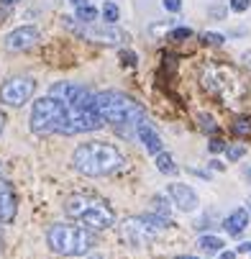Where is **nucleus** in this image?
Here are the masks:
<instances>
[{
	"label": "nucleus",
	"mask_w": 251,
	"mask_h": 259,
	"mask_svg": "<svg viewBox=\"0 0 251 259\" xmlns=\"http://www.w3.org/2000/svg\"><path fill=\"white\" fill-rule=\"evenodd\" d=\"M92 108L95 113L105 121V123H113L121 134L131 136V128L146 118L143 113L141 103H136L131 95L121 93V90H105V93H95V100H92Z\"/></svg>",
	"instance_id": "f257e3e1"
},
{
	"label": "nucleus",
	"mask_w": 251,
	"mask_h": 259,
	"mask_svg": "<svg viewBox=\"0 0 251 259\" xmlns=\"http://www.w3.org/2000/svg\"><path fill=\"white\" fill-rule=\"evenodd\" d=\"M72 167L85 177H105L126 167V157L118 146L105 141H85L72 154Z\"/></svg>",
	"instance_id": "f03ea898"
},
{
	"label": "nucleus",
	"mask_w": 251,
	"mask_h": 259,
	"mask_svg": "<svg viewBox=\"0 0 251 259\" xmlns=\"http://www.w3.org/2000/svg\"><path fill=\"white\" fill-rule=\"evenodd\" d=\"M64 213L95 231H105V229L116 226V213L111 210V205L95 195H85V193L69 195L64 200Z\"/></svg>",
	"instance_id": "7ed1b4c3"
},
{
	"label": "nucleus",
	"mask_w": 251,
	"mask_h": 259,
	"mask_svg": "<svg viewBox=\"0 0 251 259\" xmlns=\"http://www.w3.org/2000/svg\"><path fill=\"white\" fill-rule=\"evenodd\" d=\"M46 244L59 256H85L97 244V239L90 229L72 224H54L46 231Z\"/></svg>",
	"instance_id": "20e7f679"
},
{
	"label": "nucleus",
	"mask_w": 251,
	"mask_h": 259,
	"mask_svg": "<svg viewBox=\"0 0 251 259\" xmlns=\"http://www.w3.org/2000/svg\"><path fill=\"white\" fill-rule=\"evenodd\" d=\"M167 221L157 218V215H131L123 221V226H121V236L123 241L131 246V249H143V246H149L152 241H157L164 231H167Z\"/></svg>",
	"instance_id": "39448f33"
},
{
	"label": "nucleus",
	"mask_w": 251,
	"mask_h": 259,
	"mask_svg": "<svg viewBox=\"0 0 251 259\" xmlns=\"http://www.w3.org/2000/svg\"><path fill=\"white\" fill-rule=\"evenodd\" d=\"M64 110H67V103L59 100V98H52V95H44L33 103L31 108V131L33 134H54L62 116H64Z\"/></svg>",
	"instance_id": "423d86ee"
},
{
	"label": "nucleus",
	"mask_w": 251,
	"mask_h": 259,
	"mask_svg": "<svg viewBox=\"0 0 251 259\" xmlns=\"http://www.w3.org/2000/svg\"><path fill=\"white\" fill-rule=\"evenodd\" d=\"M64 23L69 28H75L80 36L90 41H97V44H123L126 41V33L121 28H116V23H105V26H95V23H82L80 28L72 23V18H64Z\"/></svg>",
	"instance_id": "0eeeda50"
},
{
	"label": "nucleus",
	"mask_w": 251,
	"mask_h": 259,
	"mask_svg": "<svg viewBox=\"0 0 251 259\" xmlns=\"http://www.w3.org/2000/svg\"><path fill=\"white\" fill-rule=\"evenodd\" d=\"M33 90H36L33 77H11L0 88V103H6L11 108H21L23 103L33 98Z\"/></svg>",
	"instance_id": "6e6552de"
},
{
	"label": "nucleus",
	"mask_w": 251,
	"mask_h": 259,
	"mask_svg": "<svg viewBox=\"0 0 251 259\" xmlns=\"http://www.w3.org/2000/svg\"><path fill=\"white\" fill-rule=\"evenodd\" d=\"M167 195L172 198V203H174L179 210H185V213H192V210H197V205H200L197 193L190 188V185H185V182H172V185H167Z\"/></svg>",
	"instance_id": "1a4fd4ad"
},
{
	"label": "nucleus",
	"mask_w": 251,
	"mask_h": 259,
	"mask_svg": "<svg viewBox=\"0 0 251 259\" xmlns=\"http://www.w3.org/2000/svg\"><path fill=\"white\" fill-rule=\"evenodd\" d=\"M39 39H41V33L36 26H21V28H13L6 36V49L8 52H26V49L36 47Z\"/></svg>",
	"instance_id": "9d476101"
},
{
	"label": "nucleus",
	"mask_w": 251,
	"mask_h": 259,
	"mask_svg": "<svg viewBox=\"0 0 251 259\" xmlns=\"http://www.w3.org/2000/svg\"><path fill=\"white\" fill-rule=\"evenodd\" d=\"M18 213V198L8 180H0V224H11Z\"/></svg>",
	"instance_id": "9b49d317"
},
{
	"label": "nucleus",
	"mask_w": 251,
	"mask_h": 259,
	"mask_svg": "<svg viewBox=\"0 0 251 259\" xmlns=\"http://www.w3.org/2000/svg\"><path fill=\"white\" fill-rule=\"evenodd\" d=\"M136 136L141 139V144H143V149H146V154H159V152H164V141H162V136L157 134V128L146 121V118H141L138 123H136Z\"/></svg>",
	"instance_id": "f8f14e48"
},
{
	"label": "nucleus",
	"mask_w": 251,
	"mask_h": 259,
	"mask_svg": "<svg viewBox=\"0 0 251 259\" xmlns=\"http://www.w3.org/2000/svg\"><path fill=\"white\" fill-rule=\"evenodd\" d=\"M246 226H248V210H246V208H236V210L223 221V229L228 231V236H238Z\"/></svg>",
	"instance_id": "ddd939ff"
},
{
	"label": "nucleus",
	"mask_w": 251,
	"mask_h": 259,
	"mask_svg": "<svg viewBox=\"0 0 251 259\" xmlns=\"http://www.w3.org/2000/svg\"><path fill=\"white\" fill-rule=\"evenodd\" d=\"M152 215L162 218V221H172V203L167 200V195H154L152 198Z\"/></svg>",
	"instance_id": "4468645a"
},
{
	"label": "nucleus",
	"mask_w": 251,
	"mask_h": 259,
	"mask_svg": "<svg viewBox=\"0 0 251 259\" xmlns=\"http://www.w3.org/2000/svg\"><path fill=\"white\" fill-rule=\"evenodd\" d=\"M226 244L221 236H200L197 239V249L200 251H208V254H215V251H221Z\"/></svg>",
	"instance_id": "2eb2a0df"
},
{
	"label": "nucleus",
	"mask_w": 251,
	"mask_h": 259,
	"mask_svg": "<svg viewBox=\"0 0 251 259\" xmlns=\"http://www.w3.org/2000/svg\"><path fill=\"white\" fill-rule=\"evenodd\" d=\"M75 21H80V23H95V21H97V8H92L90 3H82V6H77Z\"/></svg>",
	"instance_id": "dca6fc26"
},
{
	"label": "nucleus",
	"mask_w": 251,
	"mask_h": 259,
	"mask_svg": "<svg viewBox=\"0 0 251 259\" xmlns=\"http://www.w3.org/2000/svg\"><path fill=\"white\" fill-rule=\"evenodd\" d=\"M157 169L162 172V175H177V164H174V159H172V154H164V152H159L157 154Z\"/></svg>",
	"instance_id": "f3484780"
},
{
	"label": "nucleus",
	"mask_w": 251,
	"mask_h": 259,
	"mask_svg": "<svg viewBox=\"0 0 251 259\" xmlns=\"http://www.w3.org/2000/svg\"><path fill=\"white\" fill-rule=\"evenodd\" d=\"M231 134H233V136H238V139L251 136V118H246V116L236 118V121L231 123Z\"/></svg>",
	"instance_id": "a211bd4d"
},
{
	"label": "nucleus",
	"mask_w": 251,
	"mask_h": 259,
	"mask_svg": "<svg viewBox=\"0 0 251 259\" xmlns=\"http://www.w3.org/2000/svg\"><path fill=\"white\" fill-rule=\"evenodd\" d=\"M100 13H103V21H105V23H116V21H118V16H121V11H118V6H116V3H105Z\"/></svg>",
	"instance_id": "6ab92c4d"
},
{
	"label": "nucleus",
	"mask_w": 251,
	"mask_h": 259,
	"mask_svg": "<svg viewBox=\"0 0 251 259\" xmlns=\"http://www.w3.org/2000/svg\"><path fill=\"white\" fill-rule=\"evenodd\" d=\"M226 157H228V162H238L243 154H246V146H241V144H236V146H226Z\"/></svg>",
	"instance_id": "aec40b11"
},
{
	"label": "nucleus",
	"mask_w": 251,
	"mask_h": 259,
	"mask_svg": "<svg viewBox=\"0 0 251 259\" xmlns=\"http://www.w3.org/2000/svg\"><path fill=\"white\" fill-rule=\"evenodd\" d=\"M197 121H200L203 131H208V134H218V126H215L213 116H208V113H200V116H197Z\"/></svg>",
	"instance_id": "412c9836"
},
{
	"label": "nucleus",
	"mask_w": 251,
	"mask_h": 259,
	"mask_svg": "<svg viewBox=\"0 0 251 259\" xmlns=\"http://www.w3.org/2000/svg\"><path fill=\"white\" fill-rule=\"evenodd\" d=\"M203 41H205V44H213V47H221V44L226 41V36H223V33H215V31H205V33H203Z\"/></svg>",
	"instance_id": "4be33fe9"
},
{
	"label": "nucleus",
	"mask_w": 251,
	"mask_h": 259,
	"mask_svg": "<svg viewBox=\"0 0 251 259\" xmlns=\"http://www.w3.org/2000/svg\"><path fill=\"white\" fill-rule=\"evenodd\" d=\"M248 6H251V0H228V8L233 13H246Z\"/></svg>",
	"instance_id": "5701e85b"
},
{
	"label": "nucleus",
	"mask_w": 251,
	"mask_h": 259,
	"mask_svg": "<svg viewBox=\"0 0 251 259\" xmlns=\"http://www.w3.org/2000/svg\"><path fill=\"white\" fill-rule=\"evenodd\" d=\"M190 36H192V28H190V26H179V28H174V31H172V39H177V41L190 39Z\"/></svg>",
	"instance_id": "b1692460"
},
{
	"label": "nucleus",
	"mask_w": 251,
	"mask_h": 259,
	"mask_svg": "<svg viewBox=\"0 0 251 259\" xmlns=\"http://www.w3.org/2000/svg\"><path fill=\"white\" fill-rule=\"evenodd\" d=\"M121 62H123L126 67H136L138 59H136V54H133L131 49H121Z\"/></svg>",
	"instance_id": "393cba45"
},
{
	"label": "nucleus",
	"mask_w": 251,
	"mask_h": 259,
	"mask_svg": "<svg viewBox=\"0 0 251 259\" xmlns=\"http://www.w3.org/2000/svg\"><path fill=\"white\" fill-rule=\"evenodd\" d=\"M162 6L169 13H179V11H182V0H162Z\"/></svg>",
	"instance_id": "a878e982"
},
{
	"label": "nucleus",
	"mask_w": 251,
	"mask_h": 259,
	"mask_svg": "<svg viewBox=\"0 0 251 259\" xmlns=\"http://www.w3.org/2000/svg\"><path fill=\"white\" fill-rule=\"evenodd\" d=\"M208 149H210L213 154H218V152H223V149H226V141H221V139H213Z\"/></svg>",
	"instance_id": "bb28decb"
},
{
	"label": "nucleus",
	"mask_w": 251,
	"mask_h": 259,
	"mask_svg": "<svg viewBox=\"0 0 251 259\" xmlns=\"http://www.w3.org/2000/svg\"><path fill=\"white\" fill-rule=\"evenodd\" d=\"M236 254H251V241H243V244H238Z\"/></svg>",
	"instance_id": "cd10ccee"
},
{
	"label": "nucleus",
	"mask_w": 251,
	"mask_h": 259,
	"mask_svg": "<svg viewBox=\"0 0 251 259\" xmlns=\"http://www.w3.org/2000/svg\"><path fill=\"white\" fill-rule=\"evenodd\" d=\"M221 259H236V251H221Z\"/></svg>",
	"instance_id": "c85d7f7f"
},
{
	"label": "nucleus",
	"mask_w": 251,
	"mask_h": 259,
	"mask_svg": "<svg viewBox=\"0 0 251 259\" xmlns=\"http://www.w3.org/2000/svg\"><path fill=\"white\" fill-rule=\"evenodd\" d=\"M243 177L248 180V185H251V167H243Z\"/></svg>",
	"instance_id": "c756f323"
},
{
	"label": "nucleus",
	"mask_w": 251,
	"mask_h": 259,
	"mask_svg": "<svg viewBox=\"0 0 251 259\" xmlns=\"http://www.w3.org/2000/svg\"><path fill=\"white\" fill-rule=\"evenodd\" d=\"M210 167H213V169H223V164H221L218 159H213V162H210Z\"/></svg>",
	"instance_id": "7c9ffc66"
},
{
	"label": "nucleus",
	"mask_w": 251,
	"mask_h": 259,
	"mask_svg": "<svg viewBox=\"0 0 251 259\" xmlns=\"http://www.w3.org/2000/svg\"><path fill=\"white\" fill-rule=\"evenodd\" d=\"M18 0H0V6H16Z\"/></svg>",
	"instance_id": "2f4dec72"
},
{
	"label": "nucleus",
	"mask_w": 251,
	"mask_h": 259,
	"mask_svg": "<svg viewBox=\"0 0 251 259\" xmlns=\"http://www.w3.org/2000/svg\"><path fill=\"white\" fill-rule=\"evenodd\" d=\"M69 3H72V6H75V8H77V6H82V3H87V0H69Z\"/></svg>",
	"instance_id": "473e14b6"
},
{
	"label": "nucleus",
	"mask_w": 251,
	"mask_h": 259,
	"mask_svg": "<svg viewBox=\"0 0 251 259\" xmlns=\"http://www.w3.org/2000/svg\"><path fill=\"white\" fill-rule=\"evenodd\" d=\"M87 259H105V256H103V254H90Z\"/></svg>",
	"instance_id": "72a5a7b5"
},
{
	"label": "nucleus",
	"mask_w": 251,
	"mask_h": 259,
	"mask_svg": "<svg viewBox=\"0 0 251 259\" xmlns=\"http://www.w3.org/2000/svg\"><path fill=\"white\" fill-rule=\"evenodd\" d=\"M3 123H6V116H3V113H0V131H3Z\"/></svg>",
	"instance_id": "f704fd0d"
},
{
	"label": "nucleus",
	"mask_w": 251,
	"mask_h": 259,
	"mask_svg": "<svg viewBox=\"0 0 251 259\" xmlns=\"http://www.w3.org/2000/svg\"><path fill=\"white\" fill-rule=\"evenodd\" d=\"M174 259H197V256H174Z\"/></svg>",
	"instance_id": "c9c22d12"
},
{
	"label": "nucleus",
	"mask_w": 251,
	"mask_h": 259,
	"mask_svg": "<svg viewBox=\"0 0 251 259\" xmlns=\"http://www.w3.org/2000/svg\"><path fill=\"white\" fill-rule=\"evenodd\" d=\"M246 205H248V210H251V195H248V200H246Z\"/></svg>",
	"instance_id": "e433bc0d"
},
{
	"label": "nucleus",
	"mask_w": 251,
	"mask_h": 259,
	"mask_svg": "<svg viewBox=\"0 0 251 259\" xmlns=\"http://www.w3.org/2000/svg\"><path fill=\"white\" fill-rule=\"evenodd\" d=\"M0 246H3V239H0Z\"/></svg>",
	"instance_id": "4c0bfd02"
}]
</instances>
